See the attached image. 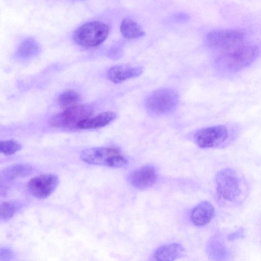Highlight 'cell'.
Returning <instances> with one entry per match:
<instances>
[{
  "mask_svg": "<svg viewBox=\"0 0 261 261\" xmlns=\"http://www.w3.org/2000/svg\"><path fill=\"white\" fill-rule=\"evenodd\" d=\"M216 190L220 202L226 206L242 203L249 194V186L244 176L233 168L226 167L215 176Z\"/></svg>",
  "mask_w": 261,
  "mask_h": 261,
  "instance_id": "cell-1",
  "label": "cell"
},
{
  "mask_svg": "<svg viewBox=\"0 0 261 261\" xmlns=\"http://www.w3.org/2000/svg\"><path fill=\"white\" fill-rule=\"evenodd\" d=\"M109 31L108 26L102 22H88L80 25L74 31L73 39L81 46L94 47L99 46L106 39Z\"/></svg>",
  "mask_w": 261,
  "mask_h": 261,
  "instance_id": "cell-2",
  "label": "cell"
},
{
  "mask_svg": "<svg viewBox=\"0 0 261 261\" xmlns=\"http://www.w3.org/2000/svg\"><path fill=\"white\" fill-rule=\"evenodd\" d=\"M80 156L88 164L112 168L122 167L126 162L120 150L112 147L86 149L81 152Z\"/></svg>",
  "mask_w": 261,
  "mask_h": 261,
  "instance_id": "cell-3",
  "label": "cell"
},
{
  "mask_svg": "<svg viewBox=\"0 0 261 261\" xmlns=\"http://www.w3.org/2000/svg\"><path fill=\"white\" fill-rule=\"evenodd\" d=\"M93 108L87 105H74L53 116L49 120L52 126L64 129L78 128L79 124L91 117Z\"/></svg>",
  "mask_w": 261,
  "mask_h": 261,
  "instance_id": "cell-4",
  "label": "cell"
},
{
  "mask_svg": "<svg viewBox=\"0 0 261 261\" xmlns=\"http://www.w3.org/2000/svg\"><path fill=\"white\" fill-rule=\"evenodd\" d=\"M178 101L179 95L175 90L163 88L152 92L147 98L145 105L149 112L162 115L173 111Z\"/></svg>",
  "mask_w": 261,
  "mask_h": 261,
  "instance_id": "cell-5",
  "label": "cell"
},
{
  "mask_svg": "<svg viewBox=\"0 0 261 261\" xmlns=\"http://www.w3.org/2000/svg\"><path fill=\"white\" fill-rule=\"evenodd\" d=\"M258 54V50L256 46L246 45L238 47L224 56L223 64L227 69L236 71L251 64Z\"/></svg>",
  "mask_w": 261,
  "mask_h": 261,
  "instance_id": "cell-6",
  "label": "cell"
},
{
  "mask_svg": "<svg viewBox=\"0 0 261 261\" xmlns=\"http://www.w3.org/2000/svg\"><path fill=\"white\" fill-rule=\"evenodd\" d=\"M228 136L226 126L217 125L197 131L194 135V140L196 144L201 148H215L222 144L227 139Z\"/></svg>",
  "mask_w": 261,
  "mask_h": 261,
  "instance_id": "cell-7",
  "label": "cell"
},
{
  "mask_svg": "<svg viewBox=\"0 0 261 261\" xmlns=\"http://www.w3.org/2000/svg\"><path fill=\"white\" fill-rule=\"evenodd\" d=\"M59 182V178L55 174H42L31 178L28 182V188L35 197L45 199L55 191Z\"/></svg>",
  "mask_w": 261,
  "mask_h": 261,
  "instance_id": "cell-8",
  "label": "cell"
},
{
  "mask_svg": "<svg viewBox=\"0 0 261 261\" xmlns=\"http://www.w3.org/2000/svg\"><path fill=\"white\" fill-rule=\"evenodd\" d=\"M243 34L237 30H223L210 32L207 36L208 44L216 47H228L240 42Z\"/></svg>",
  "mask_w": 261,
  "mask_h": 261,
  "instance_id": "cell-9",
  "label": "cell"
},
{
  "mask_svg": "<svg viewBox=\"0 0 261 261\" xmlns=\"http://www.w3.org/2000/svg\"><path fill=\"white\" fill-rule=\"evenodd\" d=\"M156 179V170L151 165L143 166L135 170L128 177V180L132 186L140 190L151 187Z\"/></svg>",
  "mask_w": 261,
  "mask_h": 261,
  "instance_id": "cell-10",
  "label": "cell"
},
{
  "mask_svg": "<svg viewBox=\"0 0 261 261\" xmlns=\"http://www.w3.org/2000/svg\"><path fill=\"white\" fill-rule=\"evenodd\" d=\"M143 71L142 67L123 64L110 67L107 71L108 79L114 83H120L127 79L141 75Z\"/></svg>",
  "mask_w": 261,
  "mask_h": 261,
  "instance_id": "cell-11",
  "label": "cell"
},
{
  "mask_svg": "<svg viewBox=\"0 0 261 261\" xmlns=\"http://www.w3.org/2000/svg\"><path fill=\"white\" fill-rule=\"evenodd\" d=\"M215 209L209 201H203L196 205L192 210L190 219L192 223L197 227L206 225L214 217Z\"/></svg>",
  "mask_w": 261,
  "mask_h": 261,
  "instance_id": "cell-12",
  "label": "cell"
},
{
  "mask_svg": "<svg viewBox=\"0 0 261 261\" xmlns=\"http://www.w3.org/2000/svg\"><path fill=\"white\" fill-rule=\"evenodd\" d=\"M185 253L184 247L179 244L171 243L159 247L154 253V258L158 261H171L181 258Z\"/></svg>",
  "mask_w": 261,
  "mask_h": 261,
  "instance_id": "cell-13",
  "label": "cell"
},
{
  "mask_svg": "<svg viewBox=\"0 0 261 261\" xmlns=\"http://www.w3.org/2000/svg\"><path fill=\"white\" fill-rule=\"evenodd\" d=\"M116 117V113L113 112H102L81 121L78 125V128L85 129L102 127L113 121Z\"/></svg>",
  "mask_w": 261,
  "mask_h": 261,
  "instance_id": "cell-14",
  "label": "cell"
},
{
  "mask_svg": "<svg viewBox=\"0 0 261 261\" xmlns=\"http://www.w3.org/2000/svg\"><path fill=\"white\" fill-rule=\"evenodd\" d=\"M207 250L209 256L214 260H226L229 256V251L220 236L212 237L208 243Z\"/></svg>",
  "mask_w": 261,
  "mask_h": 261,
  "instance_id": "cell-15",
  "label": "cell"
},
{
  "mask_svg": "<svg viewBox=\"0 0 261 261\" xmlns=\"http://www.w3.org/2000/svg\"><path fill=\"white\" fill-rule=\"evenodd\" d=\"M33 171L32 166L28 164H15L4 169L1 173V179L10 181L15 178L24 177L31 174Z\"/></svg>",
  "mask_w": 261,
  "mask_h": 261,
  "instance_id": "cell-16",
  "label": "cell"
},
{
  "mask_svg": "<svg viewBox=\"0 0 261 261\" xmlns=\"http://www.w3.org/2000/svg\"><path fill=\"white\" fill-rule=\"evenodd\" d=\"M120 31L122 35L127 39H134L145 35L141 27L133 20L125 18L121 22Z\"/></svg>",
  "mask_w": 261,
  "mask_h": 261,
  "instance_id": "cell-17",
  "label": "cell"
},
{
  "mask_svg": "<svg viewBox=\"0 0 261 261\" xmlns=\"http://www.w3.org/2000/svg\"><path fill=\"white\" fill-rule=\"evenodd\" d=\"M39 51L40 46L37 42L33 38H28L19 45L16 55L21 59H28L37 55Z\"/></svg>",
  "mask_w": 261,
  "mask_h": 261,
  "instance_id": "cell-18",
  "label": "cell"
},
{
  "mask_svg": "<svg viewBox=\"0 0 261 261\" xmlns=\"http://www.w3.org/2000/svg\"><path fill=\"white\" fill-rule=\"evenodd\" d=\"M80 100V95L75 91L70 90L61 93L58 101L59 105L61 107L67 108L75 105Z\"/></svg>",
  "mask_w": 261,
  "mask_h": 261,
  "instance_id": "cell-19",
  "label": "cell"
},
{
  "mask_svg": "<svg viewBox=\"0 0 261 261\" xmlns=\"http://www.w3.org/2000/svg\"><path fill=\"white\" fill-rule=\"evenodd\" d=\"M18 209L17 203L14 202L5 201L1 204L0 216L1 219L7 221L12 218Z\"/></svg>",
  "mask_w": 261,
  "mask_h": 261,
  "instance_id": "cell-20",
  "label": "cell"
},
{
  "mask_svg": "<svg viewBox=\"0 0 261 261\" xmlns=\"http://www.w3.org/2000/svg\"><path fill=\"white\" fill-rule=\"evenodd\" d=\"M22 147L21 144L13 139L0 142V151L5 155H12L21 150Z\"/></svg>",
  "mask_w": 261,
  "mask_h": 261,
  "instance_id": "cell-21",
  "label": "cell"
},
{
  "mask_svg": "<svg viewBox=\"0 0 261 261\" xmlns=\"http://www.w3.org/2000/svg\"><path fill=\"white\" fill-rule=\"evenodd\" d=\"M245 229L241 227L237 230L231 232L227 236V239L229 241H232L239 239L243 238L245 237Z\"/></svg>",
  "mask_w": 261,
  "mask_h": 261,
  "instance_id": "cell-22",
  "label": "cell"
},
{
  "mask_svg": "<svg viewBox=\"0 0 261 261\" xmlns=\"http://www.w3.org/2000/svg\"><path fill=\"white\" fill-rule=\"evenodd\" d=\"M176 17L177 19L180 20H187L188 19L187 16L184 14H178L176 16Z\"/></svg>",
  "mask_w": 261,
  "mask_h": 261,
  "instance_id": "cell-23",
  "label": "cell"
}]
</instances>
